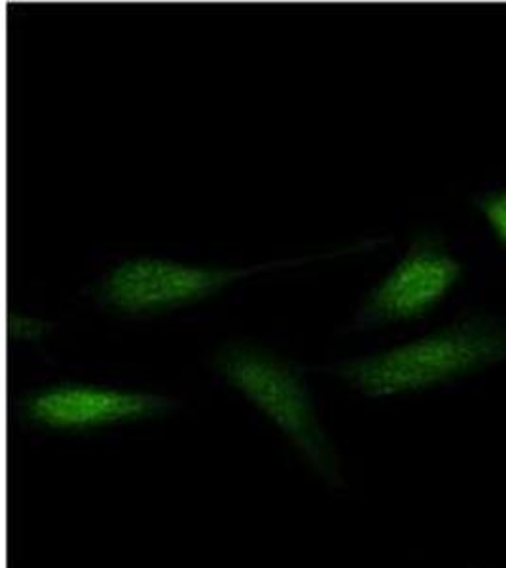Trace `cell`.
<instances>
[{
	"instance_id": "cell-2",
	"label": "cell",
	"mask_w": 506,
	"mask_h": 568,
	"mask_svg": "<svg viewBox=\"0 0 506 568\" xmlns=\"http://www.w3.org/2000/svg\"><path fill=\"white\" fill-rule=\"evenodd\" d=\"M219 374L245 394L293 439L305 459L328 479H336V460L318 426L312 396L293 364L253 345H227L214 358Z\"/></svg>"
},
{
	"instance_id": "cell-5",
	"label": "cell",
	"mask_w": 506,
	"mask_h": 568,
	"mask_svg": "<svg viewBox=\"0 0 506 568\" xmlns=\"http://www.w3.org/2000/svg\"><path fill=\"white\" fill-rule=\"evenodd\" d=\"M173 402L152 393L98 385H53L21 402L23 417L53 430H88L168 414Z\"/></svg>"
},
{
	"instance_id": "cell-4",
	"label": "cell",
	"mask_w": 506,
	"mask_h": 568,
	"mask_svg": "<svg viewBox=\"0 0 506 568\" xmlns=\"http://www.w3.org/2000/svg\"><path fill=\"white\" fill-rule=\"evenodd\" d=\"M462 262L433 233L417 235L406 256L368 292L357 313L361 328L423 317L462 278Z\"/></svg>"
},
{
	"instance_id": "cell-3",
	"label": "cell",
	"mask_w": 506,
	"mask_h": 568,
	"mask_svg": "<svg viewBox=\"0 0 506 568\" xmlns=\"http://www.w3.org/2000/svg\"><path fill=\"white\" fill-rule=\"evenodd\" d=\"M256 270L262 267L235 270L160 258L128 260L99 281L95 297L112 313L152 315L208 300Z\"/></svg>"
},
{
	"instance_id": "cell-6",
	"label": "cell",
	"mask_w": 506,
	"mask_h": 568,
	"mask_svg": "<svg viewBox=\"0 0 506 568\" xmlns=\"http://www.w3.org/2000/svg\"><path fill=\"white\" fill-rule=\"evenodd\" d=\"M473 203L474 207L484 214L489 227L494 230L500 246L506 248V190L484 192V194L476 195Z\"/></svg>"
},
{
	"instance_id": "cell-1",
	"label": "cell",
	"mask_w": 506,
	"mask_h": 568,
	"mask_svg": "<svg viewBox=\"0 0 506 568\" xmlns=\"http://www.w3.org/2000/svg\"><path fill=\"white\" fill-rule=\"evenodd\" d=\"M506 362V318L470 313L428 336L337 366V374L372 396L417 393Z\"/></svg>"
}]
</instances>
